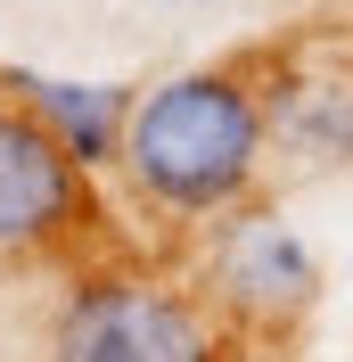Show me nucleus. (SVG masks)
Returning a JSON list of instances; mask_svg holds the SVG:
<instances>
[{"label": "nucleus", "instance_id": "2", "mask_svg": "<svg viewBox=\"0 0 353 362\" xmlns=\"http://www.w3.org/2000/svg\"><path fill=\"white\" fill-rule=\"evenodd\" d=\"M58 362H214L205 321L156 280H90L58 313Z\"/></svg>", "mask_w": 353, "mask_h": 362}, {"label": "nucleus", "instance_id": "5", "mask_svg": "<svg viewBox=\"0 0 353 362\" xmlns=\"http://www.w3.org/2000/svg\"><path fill=\"white\" fill-rule=\"evenodd\" d=\"M33 107H42V132L74 165L115 157V140H124V90L107 83H33Z\"/></svg>", "mask_w": 353, "mask_h": 362}, {"label": "nucleus", "instance_id": "4", "mask_svg": "<svg viewBox=\"0 0 353 362\" xmlns=\"http://www.w3.org/2000/svg\"><path fill=\"white\" fill-rule=\"evenodd\" d=\"M214 280H222V296H230V305H246V313H304L312 288H321V272H312L304 239H296L280 214H246V223L222 230Z\"/></svg>", "mask_w": 353, "mask_h": 362}, {"label": "nucleus", "instance_id": "3", "mask_svg": "<svg viewBox=\"0 0 353 362\" xmlns=\"http://www.w3.org/2000/svg\"><path fill=\"white\" fill-rule=\"evenodd\" d=\"M74 214V157L42 115H0V247H33Z\"/></svg>", "mask_w": 353, "mask_h": 362}, {"label": "nucleus", "instance_id": "6", "mask_svg": "<svg viewBox=\"0 0 353 362\" xmlns=\"http://www.w3.org/2000/svg\"><path fill=\"white\" fill-rule=\"evenodd\" d=\"M280 124H287V148H296V157H345L353 148V90H287V107H280Z\"/></svg>", "mask_w": 353, "mask_h": 362}, {"label": "nucleus", "instance_id": "1", "mask_svg": "<svg viewBox=\"0 0 353 362\" xmlns=\"http://www.w3.org/2000/svg\"><path fill=\"white\" fill-rule=\"evenodd\" d=\"M255 148H263V115H255V99L230 74H173L124 124L132 181L156 206H181V214L222 206L255 173Z\"/></svg>", "mask_w": 353, "mask_h": 362}]
</instances>
